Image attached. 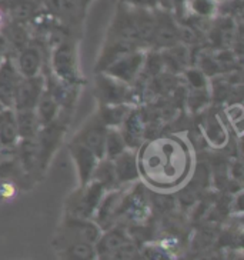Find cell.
Instances as JSON below:
<instances>
[{"instance_id":"44dd1931","label":"cell","mask_w":244,"mask_h":260,"mask_svg":"<svg viewBox=\"0 0 244 260\" xmlns=\"http://www.w3.org/2000/svg\"><path fill=\"white\" fill-rule=\"evenodd\" d=\"M190 9L197 16L208 17L216 10V3L213 0H190Z\"/></svg>"},{"instance_id":"8fae6325","label":"cell","mask_w":244,"mask_h":260,"mask_svg":"<svg viewBox=\"0 0 244 260\" xmlns=\"http://www.w3.org/2000/svg\"><path fill=\"white\" fill-rule=\"evenodd\" d=\"M22 76L16 70L15 61L8 57L0 64V103L6 109H13L16 86Z\"/></svg>"},{"instance_id":"ac0fdd59","label":"cell","mask_w":244,"mask_h":260,"mask_svg":"<svg viewBox=\"0 0 244 260\" xmlns=\"http://www.w3.org/2000/svg\"><path fill=\"white\" fill-rule=\"evenodd\" d=\"M129 147L126 145L122 136V132L117 127H109L106 135V143H104V157L115 160L117 156L126 152Z\"/></svg>"},{"instance_id":"5b68a950","label":"cell","mask_w":244,"mask_h":260,"mask_svg":"<svg viewBox=\"0 0 244 260\" xmlns=\"http://www.w3.org/2000/svg\"><path fill=\"white\" fill-rule=\"evenodd\" d=\"M130 84H126L106 73H97L96 94L101 105H127L130 102Z\"/></svg>"},{"instance_id":"9c48e42d","label":"cell","mask_w":244,"mask_h":260,"mask_svg":"<svg viewBox=\"0 0 244 260\" xmlns=\"http://www.w3.org/2000/svg\"><path fill=\"white\" fill-rule=\"evenodd\" d=\"M154 30H153L150 45L163 49H170L179 42V27L171 19V16L163 12L154 15Z\"/></svg>"},{"instance_id":"9a60e30c","label":"cell","mask_w":244,"mask_h":260,"mask_svg":"<svg viewBox=\"0 0 244 260\" xmlns=\"http://www.w3.org/2000/svg\"><path fill=\"white\" fill-rule=\"evenodd\" d=\"M15 120L19 140L20 139L38 138L39 132L42 130V126L39 123L38 115H36L34 109H19V110H15Z\"/></svg>"},{"instance_id":"5bb4252c","label":"cell","mask_w":244,"mask_h":260,"mask_svg":"<svg viewBox=\"0 0 244 260\" xmlns=\"http://www.w3.org/2000/svg\"><path fill=\"white\" fill-rule=\"evenodd\" d=\"M113 165H115L117 183H126V182H131L140 177L137 153L130 149L123 152L120 156H117L113 160Z\"/></svg>"},{"instance_id":"8992f818","label":"cell","mask_w":244,"mask_h":260,"mask_svg":"<svg viewBox=\"0 0 244 260\" xmlns=\"http://www.w3.org/2000/svg\"><path fill=\"white\" fill-rule=\"evenodd\" d=\"M46 89V79L42 76L22 77L16 86L13 109H34Z\"/></svg>"},{"instance_id":"277c9868","label":"cell","mask_w":244,"mask_h":260,"mask_svg":"<svg viewBox=\"0 0 244 260\" xmlns=\"http://www.w3.org/2000/svg\"><path fill=\"white\" fill-rule=\"evenodd\" d=\"M107 127L104 123L101 122L99 115L92 116L82 129L76 133L73 138V142H77L89 150H92L99 159L104 157V143H106Z\"/></svg>"},{"instance_id":"6da1fadb","label":"cell","mask_w":244,"mask_h":260,"mask_svg":"<svg viewBox=\"0 0 244 260\" xmlns=\"http://www.w3.org/2000/svg\"><path fill=\"white\" fill-rule=\"evenodd\" d=\"M138 173L147 183L170 189L183 183L189 176L191 156L182 139L166 136L142 143L137 153Z\"/></svg>"},{"instance_id":"3957f363","label":"cell","mask_w":244,"mask_h":260,"mask_svg":"<svg viewBox=\"0 0 244 260\" xmlns=\"http://www.w3.org/2000/svg\"><path fill=\"white\" fill-rule=\"evenodd\" d=\"M145 60V52H142L140 49H136V50H131V52L113 61L110 66H107L106 69L103 70V73L115 77L123 83L130 84L133 83L136 80V77L143 72Z\"/></svg>"},{"instance_id":"4fadbf2b","label":"cell","mask_w":244,"mask_h":260,"mask_svg":"<svg viewBox=\"0 0 244 260\" xmlns=\"http://www.w3.org/2000/svg\"><path fill=\"white\" fill-rule=\"evenodd\" d=\"M122 136L130 150H136L143 143V133H145V123L138 113L131 112L124 119L122 126L119 127Z\"/></svg>"},{"instance_id":"7402d4cb","label":"cell","mask_w":244,"mask_h":260,"mask_svg":"<svg viewBox=\"0 0 244 260\" xmlns=\"http://www.w3.org/2000/svg\"><path fill=\"white\" fill-rule=\"evenodd\" d=\"M187 77H189V82L191 83V86L197 90H201L206 86V77L200 70H189Z\"/></svg>"},{"instance_id":"2e32d148","label":"cell","mask_w":244,"mask_h":260,"mask_svg":"<svg viewBox=\"0 0 244 260\" xmlns=\"http://www.w3.org/2000/svg\"><path fill=\"white\" fill-rule=\"evenodd\" d=\"M34 110H36L40 126L45 127V126L59 119L61 107L57 103V100L53 98V94L49 92L47 89H45V92L42 93V96H40Z\"/></svg>"},{"instance_id":"d6986e66","label":"cell","mask_w":244,"mask_h":260,"mask_svg":"<svg viewBox=\"0 0 244 260\" xmlns=\"http://www.w3.org/2000/svg\"><path fill=\"white\" fill-rule=\"evenodd\" d=\"M94 182L100 183L103 187L106 186H113V184L117 183V177H116V170L115 165H113V160L110 159H100L97 166H96V170L93 173V179Z\"/></svg>"},{"instance_id":"d4e9b609","label":"cell","mask_w":244,"mask_h":260,"mask_svg":"<svg viewBox=\"0 0 244 260\" xmlns=\"http://www.w3.org/2000/svg\"><path fill=\"white\" fill-rule=\"evenodd\" d=\"M5 19H6V15H5L3 9L0 8V29L5 27Z\"/></svg>"},{"instance_id":"4316f807","label":"cell","mask_w":244,"mask_h":260,"mask_svg":"<svg viewBox=\"0 0 244 260\" xmlns=\"http://www.w3.org/2000/svg\"><path fill=\"white\" fill-rule=\"evenodd\" d=\"M213 2H214V3H216V2H221V0H213Z\"/></svg>"},{"instance_id":"52a82bcc","label":"cell","mask_w":244,"mask_h":260,"mask_svg":"<svg viewBox=\"0 0 244 260\" xmlns=\"http://www.w3.org/2000/svg\"><path fill=\"white\" fill-rule=\"evenodd\" d=\"M40 3L53 17L73 26L83 19L87 0H40Z\"/></svg>"},{"instance_id":"603a6c76","label":"cell","mask_w":244,"mask_h":260,"mask_svg":"<svg viewBox=\"0 0 244 260\" xmlns=\"http://www.w3.org/2000/svg\"><path fill=\"white\" fill-rule=\"evenodd\" d=\"M123 5L134 9H154L159 3L157 0H122Z\"/></svg>"},{"instance_id":"e0dca14e","label":"cell","mask_w":244,"mask_h":260,"mask_svg":"<svg viewBox=\"0 0 244 260\" xmlns=\"http://www.w3.org/2000/svg\"><path fill=\"white\" fill-rule=\"evenodd\" d=\"M129 113L130 109L127 105H101L97 115L107 127L119 129Z\"/></svg>"},{"instance_id":"cb8c5ba5","label":"cell","mask_w":244,"mask_h":260,"mask_svg":"<svg viewBox=\"0 0 244 260\" xmlns=\"http://www.w3.org/2000/svg\"><path fill=\"white\" fill-rule=\"evenodd\" d=\"M9 52H10V50H9L8 42H6L5 36L0 33V64H2V61L5 60V59H8Z\"/></svg>"},{"instance_id":"ffe728a7","label":"cell","mask_w":244,"mask_h":260,"mask_svg":"<svg viewBox=\"0 0 244 260\" xmlns=\"http://www.w3.org/2000/svg\"><path fill=\"white\" fill-rule=\"evenodd\" d=\"M207 132V138L210 139V142H213L216 145H223L226 142V133L223 130V126L220 124V122L216 119V117H210L208 119V124L206 127Z\"/></svg>"},{"instance_id":"7c38bea8","label":"cell","mask_w":244,"mask_h":260,"mask_svg":"<svg viewBox=\"0 0 244 260\" xmlns=\"http://www.w3.org/2000/svg\"><path fill=\"white\" fill-rule=\"evenodd\" d=\"M40 5V0H3L0 8L13 23L24 24L39 15Z\"/></svg>"},{"instance_id":"30bf717a","label":"cell","mask_w":244,"mask_h":260,"mask_svg":"<svg viewBox=\"0 0 244 260\" xmlns=\"http://www.w3.org/2000/svg\"><path fill=\"white\" fill-rule=\"evenodd\" d=\"M15 66L16 70L22 77H36L42 75L43 69V52L38 45L29 43L27 46L23 47L20 52H17L16 56Z\"/></svg>"},{"instance_id":"7a4b0ae2","label":"cell","mask_w":244,"mask_h":260,"mask_svg":"<svg viewBox=\"0 0 244 260\" xmlns=\"http://www.w3.org/2000/svg\"><path fill=\"white\" fill-rule=\"evenodd\" d=\"M50 66L53 76L63 83L79 86L82 83L76 43L70 39L60 40L52 52Z\"/></svg>"},{"instance_id":"ba28073f","label":"cell","mask_w":244,"mask_h":260,"mask_svg":"<svg viewBox=\"0 0 244 260\" xmlns=\"http://www.w3.org/2000/svg\"><path fill=\"white\" fill-rule=\"evenodd\" d=\"M69 150L70 154H72V159L75 161V166H76L80 184L84 186L89 182H92L93 173H94L96 166L100 160L99 157L93 153L92 150H89L87 147H84L83 145L73 142V140L69 145Z\"/></svg>"},{"instance_id":"484cf974","label":"cell","mask_w":244,"mask_h":260,"mask_svg":"<svg viewBox=\"0 0 244 260\" xmlns=\"http://www.w3.org/2000/svg\"><path fill=\"white\" fill-rule=\"evenodd\" d=\"M5 109H6V107H5V106H3V105H2V103H0V112H3Z\"/></svg>"}]
</instances>
